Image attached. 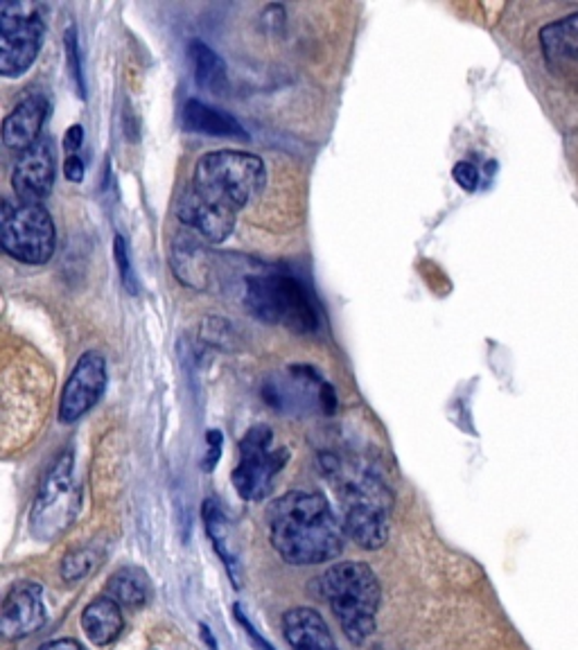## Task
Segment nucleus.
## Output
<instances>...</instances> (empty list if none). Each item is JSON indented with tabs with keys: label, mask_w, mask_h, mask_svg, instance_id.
I'll return each mask as SVG.
<instances>
[{
	"label": "nucleus",
	"mask_w": 578,
	"mask_h": 650,
	"mask_svg": "<svg viewBox=\"0 0 578 650\" xmlns=\"http://www.w3.org/2000/svg\"><path fill=\"white\" fill-rule=\"evenodd\" d=\"M3 252L23 265H46L57 252V226L41 204L3 201L0 210Z\"/></svg>",
	"instance_id": "obj_7"
},
{
	"label": "nucleus",
	"mask_w": 578,
	"mask_h": 650,
	"mask_svg": "<svg viewBox=\"0 0 578 650\" xmlns=\"http://www.w3.org/2000/svg\"><path fill=\"white\" fill-rule=\"evenodd\" d=\"M249 312L271 326L308 334L319 328L317 307L300 281L287 273H256L245 281Z\"/></svg>",
	"instance_id": "obj_5"
},
{
	"label": "nucleus",
	"mask_w": 578,
	"mask_h": 650,
	"mask_svg": "<svg viewBox=\"0 0 578 650\" xmlns=\"http://www.w3.org/2000/svg\"><path fill=\"white\" fill-rule=\"evenodd\" d=\"M107 597L123 608H140L151 597L149 576L138 567L118 569L107 585Z\"/></svg>",
	"instance_id": "obj_21"
},
{
	"label": "nucleus",
	"mask_w": 578,
	"mask_h": 650,
	"mask_svg": "<svg viewBox=\"0 0 578 650\" xmlns=\"http://www.w3.org/2000/svg\"><path fill=\"white\" fill-rule=\"evenodd\" d=\"M73 468L75 458L69 450H64L52 461L39 486L29 526H33V536L41 542H52L64 536L79 513L82 500Z\"/></svg>",
	"instance_id": "obj_6"
},
{
	"label": "nucleus",
	"mask_w": 578,
	"mask_h": 650,
	"mask_svg": "<svg viewBox=\"0 0 578 650\" xmlns=\"http://www.w3.org/2000/svg\"><path fill=\"white\" fill-rule=\"evenodd\" d=\"M267 185L265 161L237 149L208 151L193 172V195L222 220L237 224V214L260 199Z\"/></svg>",
	"instance_id": "obj_3"
},
{
	"label": "nucleus",
	"mask_w": 578,
	"mask_h": 650,
	"mask_svg": "<svg viewBox=\"0 0 578 650\" xmlns=\"http://www.w3.org/2000/svg\"><path fill=\"white\" fill-rule=\"evenodd\" d=\"M222 443H224L222 431L210 429V431H208V437H206L208 452H206V456H204V461H201V468H204L206 473H212V468L218 466V461H220V456H222Z\"/></svg>",
	"instance_id": "obj_26"
},
{
	"label": "nucleus",
	"mask_w": 578,
	"mask_h": 650,
	"mask_svg": "<svg viewBox=\"0 0 578 650\" xmlns=\"http://www.w3.org/2000/svg\"><path fill=\"white\" fill-rule=\"evenodd\" d=\"M57 157L48 138H39L33 147L21 151L12 170V188L19 201L41 204L54 188Z\"/></svg>",
	"instance_id": "obj_11"
},
{
	"label": "nucleus",
	"mask_w": 578,
	"mask_h": 650,
	"mask_svg": "<svg viewBox=\"0 0 578 650\" xmlns=\"http://www.w3.org/2000/svg\"><path fill=\"white\" fill-rule=\"evenodd\" d=\"M113 254H115V265L120 269V278H123V285L130 294H138L140 285H138V278L134 273V265L130 258V249H127V242L123 235H115L113 242Z\"/></svg>",
	"instance_id": "obj_23"
},
{
	"label": "nucleus",
	"mask_w": 578,
	"mask_h": 650,
	"mask_svg": "<svg viewBox=\"0 0 578 650\" xmlns=\"http://www.w3.org/2000/svg\"><path fill=\"white\" fill-rule=\"evenodd\" d=\"M48 109L50 107L44 96L23 98L3 122V143L10 149H19V151L33 147L41 138Z\"/></svg>",
	"instance_id": "obj_13"
},
{
	"label": "nucleus",
	"mask_w": 578,
	"mask_h": 650,
	"mask_svg": "<svg viewBox=\"0 0 578 650\" xmlns=\"http://www.w3.org/2000/svg\"><path fill=\"white\" fill-rule=\"evenodd\" d=\"M201 517H204V524H206V534L212 542V547H216L218 555L222 559L231 580L235 587L242 585V567H239V555H237V549H235V542H233V534H231V526H229V519L224 515V511L220 508L218 502L212 500H206L204 502V508H201Z\"/></svg>",
	"instance_id": "obj_19"
},
{
	"label": "nucleus",
	"mask_w": 578,
	"mask_h": 650,
	"mask_svg": "<svg viewBox=\"0 0 578 650\" xmlns=\"http://www.w3.org/2000/svg\"><path fill=\"white\" fill-rule=\"evenodd\" d=\"M199 628H201V635H204V639H206V643H208V646H210V650H218V643H216V641H212V635H210V630H208V626H204V624H201V626H199Z\"/></svg>",
	"instance_id": "obj_31"
},
{
	"label": "nucleus",
	"mask_w": 578,
	"mask_h": 650,
	"mask_svg": "<svg viewBox=\"0 0 578 650\" xmlns=\"http://www.w3.org/2000/svg\"><path fill=\"white\" fill-rule=\"evenodd\" d=\"M287 461V447H273L271 427H251L239 441V463L231 475L239 498L245 502H262Z\"/></svg>",
	"instance_id": "obj_9"
},
{
	"label": "nucleus",
	"mask_w": 578,
	"mask_h": 650,
	"mask_svg": "<svg viewBox=\"0 0 578 650\" xmlns=\"http://www.w3.org/2000/svg\"><path fill=\"white\" fill-rule=\"evenodd\" d=\"M269 540L290 565H323L340 559L346 531L321 492L292 490L267 511Z\"/></svg>",
	"instance_id": "obj_1"
},
{
	"label": "nucleus",
	"mask_w": 578,
	"mask_h": 650,
	"mask_svg": "<svg viewBox=\"0 0 578 650\" xmlns=\"http://www.w3.org/2000/svg\"><path fill=\"white\" fill-rule=\"evenodd\" d=\"M64 176L71 183H82L84 181V163L79 157H69L64 163Z\"/></svg>",
	"instance_id": "obj_29"
},
{
	"label": "nucleus",
	"mask_w": 578,
	"mask_h": 650,
	"mask_svg": "<svg viewBox=\"0 0 578 650\" xmlns=\"http://www.w3.org/2000/svg\"><path fill=\"white\" fill-rule=\"evenodd\" d=\"M283 633L292 650H340L323 616L312 608H294L285 612Z\"/></svg>",
	"instance_id": "obj_14"
},
{
	"label": "nucleus",
	"mask_w": 578,
	"mask_h": 650,
	"mask_svg": "<svg viewBox=\"0 0 578 650\" xmlns=\"http://www.w3.org/2000/svg\"><path fill=\"white\" fill-rule=\"evenodd\" d=\"M39 650H86V648L75 639H54L44 643Z\"/></svg>",
	"instance_id": "obj_30"
},
{
	"label": "nucleus",
	"mask_w": 578,
	"mask_h": 650,
	"mask_svg": "<svg viewBox=\"0 0 578 650\" xmlns=\"http://www.w3.org/2000/svg\"><path fill=\"white\" fill-rule=\"evenodd\" d=\"M321 592L346 637L361 646L376 633L380 610V580L364 563H337L321 576Z\"/></svg>",
	"instance_id": "obj_4"
},
{
	"label": "nucleus",
	"mask_w": 578,
	"mask_h": 650,
	"mask_svg": "<svg viewBox=\"0 0 578 650\" xmlns=\"http://www.w3.org/2000/svg\"><path fill=\"white\" fill-rule=\"evenodd\" d=\"M66 54H69V69H71V77L75 82L77 88V96L82 100H86V79H84V69H82V57H79V41H77V33L75 27L71 25L66 29Z\"/></svg>",
	"instance_id": "obj_24"
},
{
	"label": "nucleus",
	"mask_w": 578,
	"mask_h": 650,
	"mask_svg": "<svg viewBox=\"0 0 578 650\" xmlns=\"http://www.w3.org/2000/svg\"><path fill=\"white\" fill-rule=\"evenodd\" d=\"M100 563V553L90 547L77 549L73 553H69L64 563H62V576L66 582H75L82 580L84 576H88L90 572L96 569V565Z\"/></svg>",
	"instance_id": "obj_22"
},
{
	"label": "nucleus",
	"mask_w": 578,
	"mask_h": 650,
	"mask_svg": "<svg viewBox=\"0 0 578 650\" xmlns=\"http://www.w3.org/2000/svg\"><path fill=\"white\" fill-rule=\"evenodd\" d=\"M46 39L41 5L14 0L0 5V73L5 77L25 75L37 61Z\"/></svg>",
	"instance_id": "obj_8"
},
{
	"label": "nucleus",
	"mask_w": 578,
	"mask_h": 650,
	"mask_svg": "<svg viewBox=\"0 0 578 650\" xmlns=\"http://www.w3.org/2000/svg\"><path fill=\"white\" fill-rule=\"evenodd\" d=\"M181 122H184V127L188 132H195V134L249 140L247 130L239 125L237 118L204 100H188L184 105V111H181Z\"/></svg>",
	"instance_id": "obj_15"
},
{
	"label": "nucleus",
	"mask_w": 578,
	"mask_h": 650,
	"mask_svg": "<svg viewBox=\"0 0 578 650\" xmlns=\"http://www.w3.org/2000/svg\"><path fill=\"white\" fill-rule=\"evenodd\" d=\"M41 594V585L35 580H21L8 592L0 610V630L8 639L29 637L46 624Z\"/></svg>",
	"instance_id": "obj_12"
},
{
	"label": "nucleus",
	"mask_w": 578,
	"mask_h": 650,
	"mask_svg": "<svg viewBox=\"0 0 578 650\" xmlns=\"http://www.w3.org/2000/svg\"><path fill=\"white\" fill-rule=\"evenodd\" d=\"M540 46L550 66H578V12L544 25Z\"/></svg>",
	"instance_id": "obj_16"
},
{
	"label": "nucleus",
	"mask_w": 578,
	"mask_h": 650,
	"mask_svg": "<svg viewBox=\"0 0 578 650\" xmlns=\"http://www.w3.org/2000/svg\"><path fill=\"white\" fill-rule=\"evenodd\" d=\"M188 54H190V61H193L195 82L204 90L216 93V96H218V93H224L226 86H229V71H226L224 59L199 39L190 41Z\"/></svg>",
	"instance_id": "obj_20"
},
{
	"label": "nucleus",
	"mask_w": 578,
	"mask_h": 650,
	"mask_svg": "<svg viewBox=\"0 0 578 650\" xmlns=\"http://www.w3.org/2000/svg\"><path fill=\"white\" fill-rule=\"evenodd\" d=\"M82 628L90 643L109 646L113 643L125 628L123 605H118L109 597H100L94 603H88L82 612Z\"/></svg>",
	"instance_id": "obj_17"
},
{
	"label": "nucleus",
	"mask_w": 578,
	"mask_h": 650,
	"mask_svg": "<svg viewBox=\"0 0 578 650\" xmlns=\"http://www.w3.org/2000/svg\"><path fill=\"white\" fill-rule=\"evenodd\" d=\"M170 262L174 275L193 290H204L208 281V256L195 237L181 233L174 237L170 249Z\"/></svg>",
	"instance_id": "obj_18"
},
{
	"label": "nucleus",
	"mask_w": 578,
	"mask_h": 650,
	"mask_svg": "<svg viewBox=\"0 0 578 650\" xmlns=\"http://www.w3.org/2000/svg\"><path fill=\"white\" fill-rule=\"evenodd\" d=\"M233 614H235V618H237V624L247 630L249 639H251V641H254V643H256L260 650H276V648H273L271 643H267V641H265V639L258 635V630H256V628L249 624V618L245 616V612H242V605H235V608H233Z\"/></svg>",
	"instance_id": "obj_27"
},
{
	"label": "nucleus",
	"mask_w": 578,
	"mask_h": 650,
	"mask_svg": "<svg viewBox=\"0 0 578 650\" xmlns=\"http://www.w3.org/2000/svg\"><path fill=\"white\" fill-rule=\"evenodd\" d=\"M319 466L342 502L346 536L367 551L384 547L393 494L382 475L369 463L334 452H321Z\"/></svg>",
	"instance_id": "obj_2"
},
{
	"label": "nucleus",
	"mask_w": 578,
	"mask_h": 650,
	"mask_svg": "<svg viewBox=\"0 0 578 650\" xmlns=\"http://www.w3.org/2000/svg\"><path fill=\"white\" fill-rule=\"evenodd\" d=\"M107 382L109 376L104 357L96 351L84 353L64 384L62 400H59V420L71 425L86 416L104 395Z\"/></svg>",
	"instance_id": "obj_10"
},
{
	"label": "nucleus",
	"mask_w": 578,
	"mask_h": 650,
	"mask_svg": "<svg viewBox=\"0 0 578 650\" xmlns=\"http://www.w3.org/2000/svg\"><path fill=\"white\" fill-rule=\"evenodd\" d=\"M452 176L454 181L462 185L466 193H475L479 188V170L475 163L470 161H459L452 168Z\"/></svg>",
	"instance_id": "obj_25"
},
{
	"label": "nucleus",
	"mask_w": 578,
	"mask_h": 650,
	"mask_svg": "<svg viewBox=\"0 0 578 650\" xmlns=\"http://www.w3.org/2000/svg\"><path fill=\"white\" fill-rule=\"evenodd\" d=\"M84 145V130L82 125H73L69 127V132L64 134V149L71 154V157H77V151Z\"/></svg>",
	"instance_id": "obj_28"
}]
</instances>
